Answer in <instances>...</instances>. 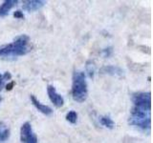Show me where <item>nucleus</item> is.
Instances as JSON below:
<instances>
[{"label":"nucleus","instance_id":"nucleus-13","mask_svg":"<svg viewBox=\"0 0 153 143\" xmlns=\"http://www.w3.org/2000/svg\"><path fill=\"white\" fill-rule=\"evenodd\" d=\"M66 120L72 124H75L76 120H78V114H76L75 111H70L66 114Z\"/></svg>","mask_w":153,"mask_h":143},{"label":"nucleus","instance_id":"nucleus-2","mask_svg":"<svg viewBox=\"0 0 153 143\" xmlns=\"http://www.w3.org/2000/svg\"><path fill=\"white\" fill-rule=\"evenodd\" d=\"M88 89L85 74L83 72L76 71L73 74V85H72V97L75 101L83 102L87 98Z\"/></svg>","mask_w":153,"mask_h":143},{"label":"nucleus","instance_id":"nucleus-6","mask_svg":"<svg viewBox=\"0 0 153 143\" xmlns=\"http://www.w3.org/2000/svg\"><path fill=\"white\" fill-rule=\"evenodd\" d=\"M47 92L48 95H49V98L52 101V103L55 105L56 108H60L63 106L64 104V99L61 97L59 94H57L56 88L52 85H48L47 87Z\"/></svg>","mask_w":153,"mask_h":143},{"label":"nucleus","instance_id":"nucleus-7","mask_svg":"<svg viewBox=\"0 0 153 143\" xmlns=\"http://www.w3.org/2000/svg\"><path fill=\"white\" fill-rule=\"evenodd\" d=\"M45 4L46 2L42 0H29V1H24L23 9L27 12H35L40 10Z\"/></svg>","mask_w":153,"mask_h":143},{"label":"nucleus","instance_id":"nucleus-8","mask_svg":"<svg viewBox=\"0 0 153 143\" xmlns=\"http://www.w3.org/2000/svg\"><path fill=\"white\" fill-rule=\"evenodd\" d=\"M100 73L109 74V75H114V76H123L124 74V72L123 69H121L120 67L109 65V66H103L100 69Z\"/></svg>","mask_w":153,"mask_h":143},{"label":"nucleus","instance_id":"nucleus-12","mask_svg":"<svg viewBox=\"0 0 153 143\" xmlns=\"http://www.w3.org/2000/svg\"><path fill=\"white\" fill-rule=\"evenodd\" d=\"M100 122L102 126L106 127L108 129H113L115 126V123L112 120V118L108 116H102L100 117Z\"/></svg>","mask_w":153,"mask_h":143},{"label":"nucleus","instance_id":"nucleus-19","mask_svg":"<svg viewBox=\"0 0 153 143\" xmlns=\"http://www.w3.org/2000/svg\"><path fill=\"white\" fill-rule=\"evenodd\" d=\"M0 102H1V97H0Z\"/></svg>","mask_w":153,"mask_h":143},{"label":"nucleus","instance_id":"nucleus-1","mask_svg":"<svg viewBox=\"0 0 153 143\" xmlns=\"http://www.w3.org/2000/svg\"><path fill=\"white\" fill-rule=\"evenodd\" d=\"M30 51V37L26 35H21L17 36L13 43L0 47V57L22 56Z\"/></svg>","mask_w":153,"mask_h":143},{"label":"nucleus","instance_id":"nucleus-5","mask_svg":"<svg viewBox=\"0 0 153 143\" xmlns=\"http://www.w3.org/2000/svg\"><path fill=\"white\" fill-rule=\"evenodd\" d=\"M20 140L22 143H38L37 136L33 133L31 123L25 122L20 128Z\"/></svg>","mask_w":153,"mask_h":143},{"label":"nucleus","instance_id":"nucleus-14","mask_svg":"<svg viewBox=\"0 0 153 143\" xmlns=\"http://www.w3.org/2000/svg\"><path fill=\"white\" fill-rule=\"evenodd\" d=\"M11 74L9 73V72H6L4 74H0V91H1L4 86H5V82H6L7 80L11 79Z\"/></svg>","mask_w":153,"mask_h":143},{"label":"nucleus","instance_id":"nucleus-18","mask_svg":"<svg viewBox=\"0 0 153 143\" xmlns=\"http://www.w3.org/2000/svg\"><path fill=\"white\" fill-rule=\"evenodd\" d=\"M13 85H14V82H11L10 84H8V85L6 86V89H7V90H9V91H10V90H12Z\"/></svg>","mask_w":153,"mask_h":143},{"label":"nucleus","instance_id":"nucleus-9","mask_svg":"<svg viewBox=\"0 0 153 143\" xmlns=\"http://www.w3.org/2000/svg\"><path fill=\"white\" fill-rule=\"evenodd\" d=\"M31 101L33 104V106H35L38 111L42 113L43 114H46V116H50V114H52V113H53L52 108H50L49 106H46V105H43L39 100H37L36 98L35 95L31 94Z\"/></svg>","mask_w":153,"mask_h":143},{"label":"nucleus","instance_id":"nucleus-17","mask_svg":"<svg viewBox=\"0 0 153 143\" xmlns=\"http://www.w3.org/2000/svg\"><path fill=\"white\" fill-rule=\"evenodd\" d=\"M13 16L16 17V18H19V19H23L24 18V14L22 12L20 11H16L13 13Z\"/></svg>","mask_w":153,"mask_h":143},{"label":"nucleus","instance_id":"nucleus-4","mask_svg":"<svg viewBox=\"0 0 153 143\" xmlns=\"http://www.w3.org/2000/svg\"><path fill=\"white\" fill-rule=\"evenodd\" d=\"M132 101L134 107L146 110V111H150L151 110V94L149 92L134 94L132 97Z\"/></svg>","mask_w":153,"mask_h":143},{"label":"nucleus","instance_id":"nucleus-11","mask_svg":"<svg viewBox=\"0 0 153 143\" xmlns=\"http://www.w3.org/2000/svg\"><path fill=\"white\" fill-rule=\"evenodd\" d=\"M10 137V128L4 122L0 121V143L5 142Z\"/></svg>","mask_w":153,"mask_h":143},{"label":"nucleus","instance_id":"nucleus-16","mask_svg":"<svg viewBox=\"0 0 153 143\" xmlns=\"http://www.w3.org/2000/svg\"><path fill=\"white\" fill-rule=\"evenodd\" d=\"M111 52H112V48L111 47H108V48H105L104 50H102V54L103 55L104 57H108L110 55H111Z\"/></svg>","mask_w":153,"mask_h":143},{"label":"nucleus","instance_id":"nucleus-10","mask_svg":"<svg viewBox=\"0 0 153 143\" xmlns=\"http://www.w3.org/2000/svg\"><path fill=\"white\" fill-rule=\"evenodd\" d=\"M17 4V0H6L0 6V17L6 16L10 11Z\"/></svg>","mask_w":153,"mask_h":143},{"label":"nucleus","instance_id":"nucleus-15","mask_svg":"<svg viewBox=\"0 0 153 143\" xmlns=\"http://www.w3.org/2000/svg\"><path fill=\"white\" fill-rule=\"evenodd\" d=\"M86 72L88 73L90 77H93L95 74V65L92 61H88L86 64Z\"/></svg>","mask_w":153,"mask_h":143},{"label":"nucleus","instance_id":"nucleus-3","mask_svg":"<svg viewBox=\"0 0 153 143\" xmlns=\"http://www.w3.org/2000/svg\"><path fill=\"white\" fill-rule=\"evenodd\" d=\"M128 123L131 126L137 127L143 131H149L151 127L150 111H146V110L133 106L131 109L130 116L128 119Z\"/></svg>","mask_w":153,"mask_h":143}]
</instances>
